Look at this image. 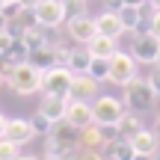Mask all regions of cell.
Listing matches in <instances>:
<instances>
[{"label":"cell","mask_w":160,"mask_h":160,"mask_svg":"<svg viewBox=\"0 0 160 160\" xmlns=\"http://www.w3.org/2000/svg\"><path fill=\"white\" fill-rule=\"evenodd\" d=\"M6 83L18 95H33V92H42V71L36 65H30V62H18Z\"/></svg>","instance_id":"cell-1"},{"label":"cell","mask_w":160,"mask_h":160,"mask_svg":"<svg viewBox=\"0 0 160 160\" xmlns=\"http://www.w3.org/2000/svg\"><path fill=\"white\" fill-rule=\"evenodd\" d=\"M128 113L125 101L113 95H95L92 98V119L95 125H119V119Z\"/></svg>","instance_id":"cell-2"},{"label":"cell","mask_w":160,"mask_h":160,"mask_svg":"<svg viewBox=\"0 0 160 160\" xmlns=\"http://www.w3.org/2000/svg\"><path fill=\"white\" fill-rule=\"evenodd\" d=\"M125 89V95H122V101H125V107H133V110H151L154 107V89H151V83L145 77H133L128 86H122Z\"/></svg>","instance_id":"cell-3"},{"label":"cell","mask_w":160,"mask_h":160,"mask_svg":"<svg viewBox=\"0 0 160 160\" xmlns=\"http://www.w3.org/2000/svg\"><path fill=\"white\" fill-rule=\"evenodd\" d=\"M133 77H137V59H133V53L116 51L113 57H110V74H107V83L128 86Z\"/></svg>","instance_id":"cell-4"},{"label":"cell","mask_w":160,"mask_h":160,"mask_svg":"<svg viewBox=\"0 0 160 160\" xmlns=\"http://www.w3.org/2000/svg\"><path fill=\"white\" fill-rule=\"evenodd\" d=\"M33 15H36V24H39L42 30H57L59 24L68 21V12H65L62 0H39Z\"/></svg>","instance_id":"cell-5"},{"label":"cell","mask_w":160,"mask_h":160,"mask_svg":"<svg viewBox=\"0 0 160 160\" xmlns=\"http://www.w3.org/2000/svg\"><path fill=\"white\" fill-rule=\"evenodd\" d=\"M71 77H74L71 68H65V65H53V68L42 71V92H45V95H62V98H68Z\"/></svg>","instance_id":"cell-6"},{"label":"cell","mask_w":160,"mask_h":160,"mask_svg":"<svg viewBox=\"0 0 160 160\" xmlns=\"http://www.w3.org/2000/svg\"><path fill=\"white\" fill-rule=\"evenodd\" d=\"M133 59L137 62H145V65H154L157 62V53H160V39L154 33H133V48H131Z\"/></svg>","instance_id":"cell-7"},{"label":"cell","mask_w":160,"mask_h":160,"mask_svg":"<svg viewBox=\"0 0 160 160\" xmlns=\"http://www.w3.org/2000/svg\"><path fill=\"white\" fill-rule=\"evenodd\" d=\"M65 27H68V39H74L77 45H86V42L98 33L95 18H89V15H68Z\"/></svg>","instance_id":"cell-8"},{"label":"cell","mask_w":160,"mask_h":160,"mask_svg":"<svg viewBox=\"0 0 160 160\" xmlns=\"http://www.w3.org/2000/svg\"><path fill=\"white\" fill-rule=\"evenodd\" d=\"M68 125H74L77 131L80 128H86V125H92V104L89 101H74V98H68L65 101V116H62Z\"/></svg>","instance_id":"cell-9"},{"label":"cell","mask_w":160,"mask_h":160,"mask_svg":"<svg viewBox=\"0 0 160 160\" xmlns=\"http://www.w3.org/2000/svg\"><path fill=\"white\" fill-rule=\"evenodd\" d=\"M98 95V80L89 77V74H74L71 77V86H68V98L74 101H92Z\"/></svg>","instance_id":"cell-10"},{"label":"cell","mask_w":160,"mask_h":160,"mask_svg":"<svg viewBox=\"0 0 160 160\" xmlns=\"http://www.w3.org/2000/svg\"><path fill=\"white\" fill-rule=\"evenodd\" d=\"M6 139H12L15 145H27L30 139L36 137V131H33V125H30V119H9L6 122V133H3Z\"/></svg>","instance_id":"cell-11"},{"label":"cell","mask_w":160,"mask_h":160,"mask_svg":"<svg viewBox=\"0 0 160 160\" xmlns=\"http://www.w3.org/2000/svg\"><path fill=\"white\" fill-rule=\"evenodd\" d=\"M95 27H98V33H104V36H113V39L125 36V24H122L119 12H113V9H104L101 15L95 18Z\"/></svg>","instance_id":"cell-12"},{"label":"cell","mask_w":160,"mask_h":160,"mask_svg":"<svg viewBox=\"0 0 160 160\" xmlns=\"http://www.w3.org/2000/svg\"><path fill=\"white\" fill-rule=\"evenodd\" d=\"M116 42L119 39H113V36H104V33H95L89 42H86V51L92 53V57H104V59H110L119 48H116Z\"/></svg>","instance_id":"cell-13"},{"label":"cell","mask_w":160,"mask_h":160,"mask_svg":"<svg viewBox=\"0 0 160 160\" xmlns=\"http://www.w3.org/2000/svg\"><path fill=\"white\" fill-rule=\"evenodd\" d=\"M27 62L36 65L39 71L53 68V65H57V51H53V42H48V45H42V48H33V51H30V57H27Z\"/></svg>","instance_id":"cell-14"},{"label":"cell","mask_w":160,"mask_h":160,"mask_svg":"<svg viewBox=\"0 0 160 160\" xmlns=\"http://www.w3.org/2000/svg\"><path fill=\"white\" fill-rule=\"evenodd\" d=\"M74 151H77V145H68L62 139L51 137V133L45 137V160H68V157H74Z\"/></svg>","instance_id":"cell-15"},{"label":"cell","mask_w":160,"mask_h":160,"mask_svg":"<svg viewBox=\"0 0 160 160\" xmlns=\"http://www.w3.org/2000/svg\"><path fill=\"white\" fill-rule=\"evenodd\" d=\"M128 142H131V148L139 151V154H154L160 137H157V131H145V128H142V131H137L131 139H128Z\"/></svg>","instance_id":"cell-16"},{"label":"cell","mask_w":160,"mask_h":160,"mask_svg":"<svg viewBox=\"0 0 160 160\" xmlns=\"http://www.w3.org/2000/svg\"><path fill=\"white\" fill-rule=\"evenodd\" d=\"M65 101H68V98H62V95H42L39 113H45L51 122H59L65 116Z\"/></svg>","instance_id":"cell-17"},{"label":"cell","mask_w":160,"mask_h":160,"mask_svg":"<svg viewBox=\"0 0 160 160\" xmlns=\"http://www.w3.org/2000/svg\"><path fill=\"white\" fill-rule=\"evenodd\" d=\"M77 148H98V151H104V137H101V128H98L95 122L86 125V128H80Z\"/></svg>","instance_id":"cell-18"},{"label":"cell","mask_w":160,"mask_h":160,"mask_svg":"<svg viewBox=\"0 0 160 160\" xmlns=\"http://www.w3.org/2000/svg\"><path fill=\"white\" fill-rule=\"evenodd\" d=\"M104 160H133V148L128 139H113V142L104 145Z\"/></svg>","instance_id":"cell-19"},{"label":"cell","mask_w":160,"mask_h":160,"mask_svg":"<svg viewBox=\"0 0 160 160\" xmlns=\"http://www.w3.org/2000/svg\"><path fill=\"white\" fill-rule=\"evenodd\" d=\"M51 137L62 139V142H68V145H77V139H80V131H77L74 125H68L65 119H59V122H53V131H51Z\"/></svg>","instance_id":"cell-20"},{"label":"cell","mask_w":160,"mask_h":160,"mask_svg":"<svg viewBox=\"0 0 160 160\" xmlns=\"http://www.w3.org/2000/svg\"><path fill=\"white\" fill-rule=\"evenodd\" d=\"M89 62H92V53L86 51V45H83V48H74V53H71V59H68V68L74 71V74H86V71H89Z\"/></svg>","instance_id":"cell-21"},{"label":"cell","mask_w":160,"mask_h":160,"mask_svg":"<svg viewBox=\"0 0 160 160\" xmlns=\"http://www.w3.org/2000/svg\"><path fill=\"white\" fill-rule=\"evenodd\" d=\"M137 131H142V119H139L137 113H125L119 119V133H122V139H131Z\"/></svg>","instance_id":"cell-22"},{"label":"cell","mask_w":160,"mask_h":160,"mask_svg":"<svg viewBox=\"0 0 160 160\" xmlns=\"http://www.w3.org/2000/svg\"><path fill=\"white\" fill-rule=\"evenodd\" d=\"M6 57L12 59V62H27V57H30V48H27V42L24 39H12V45H9V51H6Z\"/></svg>","instance_id":"cell-23"},{"label":"cell","mask_w":160,"mask_h":160,"mask_svg":"<svg viewBox=\"0 0 160 160\" xmlns=\"http://www.w3.org/2000/svg\"><path fill=\"white\" fill-rule=\"evenodd\" d=\"M86 74L95 77L98 83H101V80H107V74H110V59H104V57H92L89 71H86Z\"/></svg>","instance_id":"cell-24"},{"label":"cell","mask_w":160,"mask_h":160,"mask_svg":"<svg viewBox=\"0 0 160 160\" xmlns=\"http://www.w3.org/2000/svg\"><path fill=\"white\" fill-rule=\"evenodd\" d=\"M74 48H77L74 39H71V42H53V51H57V65H65V68H68V59H71V53H74Z\"/></svg>","instance_id":"cell-25"},{"label":"cell","mask_w":160,"mask_h":160,"mask_svg":"<svg viewBox=\"0 0 160 160\" xmlns=\"http://www.w3.org/2000/svg\"><path fill=\"white\" fill-rule=\"evenodd\" d=\"M30 125H33V131H36V137H48V133L53 131V122L48 119L45 113H36L33 119H30Z\"/></svg>","instance_id":"cell-26"},{"label":"cell","mask_w":160,"mask_h":160,"mask_svg":"<svg viewBox=\"0 0 160 160\" xmlns=\"http://www.w3.org/2000/svg\"><path fill=\"white\" fill-rule=\"evenodd\" d=\"M18 148H21V145H15V142H12V139H0V160H15L18 154H21V151H18Z\"/></svg>","instance_id":"cell-27"},{"label":"cell","mask_w":160,"mask_h":160,"mask_svg":"<svg viewBox=\"0 0 160 160\" xmlns=\"http://www.w3.org/2000/svg\"><path fill=\"white\" fill-rule=\"evenodd\" d=\"M21 12H24L21 0H12V3H3V9H0V15H3L6 21H12V18H18Z\"/></svg>","instance_id":"cell-28"},{"label":"cell","mask_w":160,"mask_h":160,"mask_svg":"<svg viewBox=\"0 0 160 160\" xmlns=\"http://www.w3.org/2000/svg\"><path fill=\"white\" fill-rule=\"evenodd\" d=\"M68 15H86V0H62Z\"/></svg>","instance_id":"cell-29"},{"label":"cell","mask_w":160,"mask_h":160,"mask_svg":"<svg viewBox=\"0 0 160 160\" xmlns=\"http://www.w3.org/2000/svg\"><path fill=\"white\" fill-rule=\"evenodd\" d=\"M101 128V137H104V145L107 142H113V139H119L122 133H119V125H98Z\"/></svg>","instance_id":"cell-30"},{"label":"cell","mask_w":160,"mask_h":160,"mask_svg":"<svg viewBox=\"0 0 160 160\" xmlns=\"http://www.w3.org/2000/svg\"><path fill=\"white\" fill-rule=\"evenodd\" d=\"M74 160H104V154L98 148H77L74 151Z\"/></svg>","instance_id":"cell-31"},{"label":"cell","mask_w":160,"mask_h":160,"mask_svg":"<svg viewBox=\"0 0 160 160\" xmlns=\"http://www.w3.org/2000/svg\"><path fill=\"white\" fill-rule=\"evenodd\" d=\"M12 68H15V62H12V59H9V57H6V53H3V57H0V80H3V83H6V80H9Z\"/></svg>","instance_id":"cell-32"},{"label":"cell","mask_w":160,"mask_h":160,"mask_svg":"<svg viewBox=\"0 0 160 160\" xmlns=\"http://www.w3.org/2000/svg\"><path fill=\"white\" fill-rule=\"evenodd\" d=\"M145 80L151 83V89H154V95H160V65H157V62H154V68H151V74L145 77Z\"/></svg>","instance_id":"cell-33"},{"label":"cell","mask_w":160,"mask_h":160,"mask_svg":"<svg viewBox=\"0 0 160 160\" xmlns=\"http://www.w3.org/2000/svg\"><path fill=\"white\" fill-rule=\"evenodd\" d=\"M9 45H12V36L6 33V30H0V57H3V53L9 51Z\"/></svg>","instance_id":"cell-34"},{"label":"cell","mask_w":160,"mask_h":160,"mask_svg":"<svg viewBox=\"0 0 160 160\" xmlns=\"http://www.w3.org/2000/svg\"><path fill=\"white\" fill-rule=\"evenodd\" d=\"M151 33L160 39V9H154V15H151Z\"/></svg>","instance_id":"cell-35"},{"label":"cell","mask_w":160,"mask_h":160,"mask_svg":"<svg viewBox=\"0 0 160 160\" xmlns=\"http://www.w3.org/2000/svg\"><path fill=\"white\" fill-rule=\"evenodd\" d=\"M122 6H125V0H104V9H113V12H119Z\"/></svg>","instance_id":"cell-36"},{"label":"cell","mask_w":160,"mask_h":160,"mask_svg":"<svg viewBox=\"0 0 160 160\" xmlns=\"http://www.w3.org/2000/svg\"><path fill=\"white\" fill-rule=\"evenodd\" d=\"M21 6H24V9H36V6H39V0H21Z\"/></svg>","instance_id":"cell-37"},{"label":"cell","mask_w":160,"mask_h":160,"mask_svg":"<svg viewBox=\"0 0 160 160\" xmlns=\"http://www.w3.org/2000/svg\"><path fill=\"white\" fill-rule=\"evenodd\" d=\"M6 122H9V119H6V116L0 113V139H3V133H6Z\"/></svg>","instance_id":"cell-38"},{"label":"cell","mask_w":160,"mask_h":160,"mask_svg":"<svg viewBox=\"0 0 160 160\" xmlns=\"http://www.w3.org/2000/svg\"><path fill=\"white\" fill-rule=\"evenodd\" d=\"M133 160H154V154H139V151H133Z\"/></svg>","instance_id":"cell-39"},{"label":"cell","mask_w":160,"mask_h":160,"mask_svg":"<svg viewBox=\"0 0 160 160\" xmlns=\"http://www.w3.org/2000/svg\"><path fill=\"white\" fill-rule=\"evenodd\" d=\"M125 3H128V6H145L148 0H125Z\"/></svg>","instance_id":"cell-40"},{"label":"cell","mask_w":160,"mask_h":160,"mask_svg":"<svg viewBox=\"0 0 160 160\" xmlns=\"http://www.w3.org/2000/svg\"><path fill=\"white\" fill-rule=\"evenodd\" d=\"M15 160H39V157H33V154H18Z\"/></svg>","instance_id":"cell-41"},{"label":"cell","mask_w":160,"mask_h":160,"mask_svg":"<svg viewBox=\"0 0 160 160\" xmlns=\"http://www.w3.org/2000/svg\"><path fill=\"white\" fill-rule=\"evenodd\" d=\"M148 6L151 9H160V0H148Z\"/></svg>","instance_id":"cell-42"},{"label":"cell","mask_w":160,"mask_h":160,"mask_svg":"<svg viewBox=\"0 0 160 160\" xmlns=\"http://www.w3.org/2000/svg\"><path fill=\"white\" fill-rule=\"evenodd\" d=\"M0 30H6V18L3 15H0Z\"/></svg>","instance_id":"cell-43"},{"label":"cell","mask_w":160,"mask_h":160,"mask_svg":"<svg viewBox=\"0 0 160 160\" xmlns=\"http://www.w3.org/2000/svg\"><path fill=\"white\" fill-rule=\"evenodd\" d=\"M157 122H160V104H157Z\"/></svg>","instance_id":"cell-44"},{"label":"cell","mask_w":160,"mask_h":160,"mask_svg":"<svg viewBox=\"0 0 160 160\" xmlns=\"http://www.w3.org/2000/svg\"><path fill=\"white\" fill-rule=\"evenodd\" d=\"M154 160H160V151H154Z\"/></svg>","instance_id":"cell-45"},{"label":"cell","mask_w":160,"mask_h":160,"mask_svg":"<svg viewBox=\"0 0 160 160\" xmlns=\"http://www.w3.org/2000/svg\"><path fill=\"white\" fill-rule=\"evenodd\" d=\"M157 137H160V122H157Z\"/></svg>","instance_id":"cell-46"},{"label":"cell","mask_w":160,"mask_h":160,"mask_svg":"<svg viewBox=\"0 0 160 160\" xmlns=\"http://www.w3.org/2000/svg\"><path fill=\"white\" fill-rule=\"evenodd\" d=\"M157 65H160V53H157Z\"/></svg>","instance_id":"cell-47"},{"label":"cell","mask_w":160,"mask_h":160,"mask_svg":"<svg viewBox=\"0 0 160 160\" xmlns=\"http://www.w3.org/2000/svg\"><path fill=\"white\" fill-rule=\"evenodd\" d=\"M0 9H3V0H0Z\"/></svg>","instance_id":"cell-48"},{"label":"cell","mask_w":160,"mask_h":160,"mask_svg":"<svg viewBox=\"0 0 160 160\" xmlns=\"http://www.w3.org/2000/svg\"><path fill=\"white\" fill-rule=\"evenodd\" d=\"M3 3H12V0H3Z\"/></svg>","instance_id":"cell-49"},{"label":"cell","mask_w":160,"mask_h":160,"mask_svg":"<svg viewBox=\"0 0 160 160\" xmlns=\"http://www.w3.org/2000/svg\"><path fill=\"white\" fill-rule=\"evenodd\" d=\"M68 160H74V157H68Z\"/></svg>","instance_id":"cell-50"},{"label":"cell","mask_w":160,"mask_h":160,"mask_svg":"<svg viewBox=\"0 0 160 160\" xmlns=\"http://www.w3.org/2000/svg\"><path fill=\"white\" fill-rule=\"evenodd\" d=\"M0 83H3V80H0Z\"/></svg>","instance_id":"cell-51"}]
</instances>
